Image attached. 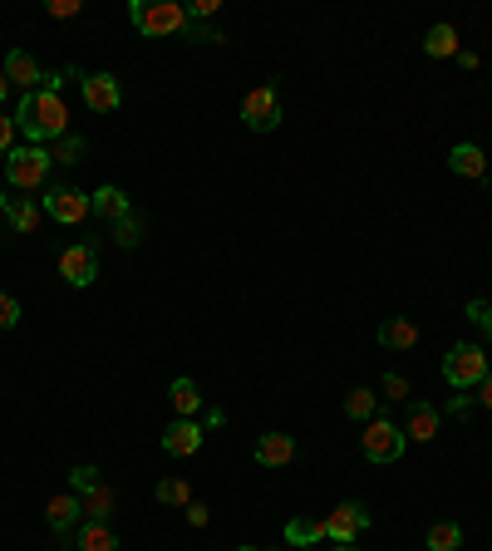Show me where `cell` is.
<instances>
[{"label":"cell","instance_id":"obj_1","mask_svg":"<svg viewBox=\"0 0 492 551\" xmlns=\"http://www.w3.org/2000/svg\"><path fill=\"white\" fill-rule=\"evenodd\" d=\"M15 128H20L35 148L64 138V133H69V104L60 99V89H35V94H25L20 109H15Z\"/></svg>","mask_w":492,"mask_h":551},{"label":"cell","instance_id":"obj_2","mask_svg":"<svg viewBox=\"0 0 492 551\" xmlns=\"http://www.w3.org/2000/svg\"><path fill=\"white\" fill-rule=\"evenodd\" d=\"M128 20L148 40H168V35H183L187 30V10L178 0H133L128 5Z\"/></svg>","mask_w":492,"mask_h":551},{"label":"cell","instance_id":"obj_3","mask_svg":"<svg viewBox=\"0 0 492 551\" xmlns=\"http://www.w3.org/2000/svg\"><path fill=\"white\" fill-rule=\"evenodd\" d=\"M50 148H35V143H25V148H10L5 153V178L10 187H20V192H35V187L50 178Z\"/></svg>","mask_w":492,"mask_h":551},{"label":"cell","instance_id":"obj_4","mask_svg":"<svg viewBox=\"0 0 492 551\" xmlns=\"http://www.w3.org/2000/svg\"><path fill=\"white\" fill-rule=\"evenodd\" d=\"M443 379H448L453 389H478V384L488 379V355H483V345H473V340L453 345V350L443 355Z\"/></svg>","mask_w":492,"mask_h":551},{"label":"cell","instance_id":"obj_5","mask_svg":"<svg viewBox=\"0 0 492 551\" xmlns=\"http://www.w3.org/2000/svg\"><path fill=\"white\" fill-rule=\"evenodd\" d=\"M404 429L394 419H369L365 433H360V448H365L369 463H399L404 458Z\"/></svg>","mask_w":492,"mask_h":551},{"label":"cell","instance_id":"obj_6","mask_svg":"<svg viewBox=\"0 0 492 551\" xmlns=\"http://www.w3.org/2000/svg\"><path fill=\"white\" fill-rule=\"evenodd\" d=\"M281 89L276 84H256V89H246L242 99V123L251 128V133H271L276 123H281Z\"/></svg>","mask_w":492,"mask_h":551},{"label":"cell","instance_id":"obj_7","mask_svg":"<svg viewBox=\"0 0 492 551\" xmlns=\"http://www.w3.org/2000/svg\"><path fill=\"white\" fill-rule=\"evenodd\" d=\"M320 527H325V542L350 547V542H355V537L369 527V507H365V502H340L335 512H325V517H320Z\"/></svg>","mask_w":492,"mask_h":551},{"label":"cell","instance_id":"obj_8","mask_svg":"<svg viewBox=\"0 0 492 551\" xmlns=\"http://www.w3.org/2000/svg\"><path fill=\"white\" fill-rule=\"evenodd\" d=\"M40 207H45L55 222H64V227H79V222L94 212L89 192H79V187H50V192L40 197Z\"/></svg>","mask_w":492,"mask_h":551},{"label":"cell","instance_id":"obj_9","mask_svg":"<svg viewBox=\"0 0 492 551\" xmlns=\"http://www.w3.org/2000/svg\"><path fill=\"white\" fill-rule=\"evenodd\" d=\"M60 276L74 286V291L94 286V276H99V256H94V246H89V242L64 246V251H60Z\"/></svg>","mask_w":492,"mask_h":551},{"label":"cell","instance_id":"obj_10","mask_svg":"<svg viewBox=\"0 0 492 551\" xmlns=\"http://www.w3.org/2000/svg\"><path fill=\"white\" fill-rule=\"evenodd\" d=\"M84 104L94 109V114H119V104H123V89H119V79L114 74H84Z\"/></svg>","mask_w":492,"mask_h":551},{"label":"cell","instance_id":"obj_11","mask_svg":"<svg viewBox=\"0 0 492 551\" xmlns=\"http://www.w3.org/2000/svg\"><path fill=\"white\" fill-rule=\"evenodd\" d=\"M251 458H256L261 468H286V463L296 458V438H291V433H261L256 448H251Z\"/></svg>","mask_w":492,"mask_h":551},{"label":"cell","instance_id":"obj_12","mask_svg":"<svg viewBox=\"0 0 492 551\" xmlns=\"http://www.w3.org/2000/svg\"><path fill=\"white\" fill-rule=\"evenodd\" d=\"M0 69H5V79H10L15 89H25V94H35V89H40V84L50 79V74H45L40 64L30 60L25 50H10V55H5V64H0Z\"/></svg>","mask_w":492,"mask_h":551},{"label":"cell","instance_id":"obj_13","mask_svg":"<svg viewBox=\"0 0 492 551\" xmlns=\"http://www.w3.org/2000/svg\"><path fill=\"white\" fill-rule=\"evenodd\" d=\"M202 424H192V419H178V424H168L163 433V453H173V458H192L197 448H202Z\"/></svg>","mask_w":492,"mask_h":551},{"label":"cell","instance_id":"obj_14","mask_svg":"<svg viewBox=\"0 0 492 551\" xmlns=\"http://www.w3.org/2000/svg\"><path fill=\"white\" fill-rule=\"evenodd\" d=\"M438 409L433 404H424V399H414L409 404V424H404V438H414V443H433L438 438Z\"/></svg>","mask_w":492,"mask_h":551},{"label":"cell","instance_id":"obj_15","mask_svg":"<svg viewBox=\"0 0 492 551\" xmlns=\"http://www.w3.org/2000/svg\"><path fill=\"white\" fill-rule=\"evenodd\" d=\"M5 217H10V232L35 237V232H40V222H45V207H40L35 197H15V202L5 207Z\"/></svg>","mask_w":492,"mask_h":551},{"label":"cell","instance_id":"obj_16","mask_svg":"<svg viewBox=\"0 0 492 551\" xmlns=\"http://www.w3.org/2000/svg\"><path fill=\"white\" fill-rule=\"evenodd\" d=\"M79 517H84V507H79V492H60V497H50V507H45V522H50V532H69Z\"/></svg>","mask_w":492,"mask_h":551},{"label":"cell","instance_id":"obj_17","mask_svg":"<svg viewBox=\"0 0 492 551\" xmlns=\"http://www.w3.org/2000/svg\"><path fill=\"white\" fill-rule=\"evenodd\" d=\"M448 168H453L458 178H483V173H488V158H483L478 143H458V148L448 153Z\"/></svg>","mask_w":492,"mask_h":551},{"label":"cell","instance_id":"obj_18","mask_svg":"<svg viewBox=\"0 0 492 551\" xmlns=\"http://www.w3.org/2000/svg\"><path fill=\"white\" fill-rule=\"evenodd\" d=\"M79 507H84V522H109V512H114V488L99 478L89 492H79Z\"/></svg>","mask_w":492,"mask_h":551},{"label":"cell","instance_id":"obj_19","mask_svg":"<svg viewBox=\"0 0 492 551\" xmlns=\"http://www.w3.org/2000/svg\"><path fill=\"white\" fill-rule=\"evenodd\" d=\"M74 547L79 551H119V532H114L109 522H84L79 537H74Z\"/></svg>","mask_w":492,"mask_h":551},{"label":"cell","instance_id":"obj_20","mask_svg":"<svg viewBox=\"0 0 492 551\" xmlns=\"http://www.w3.org/2000/svg\"><path fill=\"white\" fill-rule=\"evenodd\" d=\"M379 345L384 350H414L419 345V325L414 320H384L379 325Z\"/></svg>","mask_w":492,"mask_h":551},{"label":"cell","instance_id":"obj_21","mask_svg":"<svg viewBox=\"0 0 492 551\" xmlns=\"http://www.w3.org/2000/svg\"><path fill=\"white\" fill-rule=\"evenodd\" d=\"M89 202H94V212H99V217H109V222H123V217H128V192H123V187H114V183L99 187Z\"/></svg>","mask_w":492,"mask_h":551},{"label":"cell","instance_id":"obj_22","mask_svg":"<svg viewBox=\"0 0 492 551\" xmlns=\"http://www.w3.org/2000/svg\"><path fill=\"white\" fill-rule=\"evenodd\" d=\"M424 55H433V60L458 55V30H453V25H433L429 35H424Z\"/></svg>","mask_w":492,"mask_h":551},{"label":"cell","instance_id":"obj_23","mask_svg":"<svg viewBox=\"0 0 492 551\" xmlns=\"http://www.w3.org/2000/svg\"><path fill=\"white\" fill-rule=\"evenodd\" d=\"M286 542H291V547H315V542H325L320 517H296V522H286Z\"/></svg>","mask_w":492,"mask_h":551},{"label":"cell","instance_id":"obj_24","mask_svg":"<svg viewBox=\"0 0 492 551\" xmlns=\"http://www.w3.org/2000/svg\"><path fill=\"white\" fill-rule=\"evenodd\" d=\"M173 409H178V419H192L197 409H202V389L192 384V379H173Z\"/></svg>","mask_w":492,"mask_h":551},{"label":"cell","instance_id":"obj_25","mask_svg":"<svg viewBox=\"0 0 492 551\" xmlns=\"http://www.w3.org/2000/svg\"><path fill=\"white\" fill-rule=\"evenodd\" d=\"M84 153H89V143H84L79 133H64V138H55V143H50V163H64V168H74Z\"/></svg>","mask_w":492,"mask_h":551},{"label":"cell","instance_id":"obj_26","mask_svg":"<svg viewBox=\"0 0 492 551\" xmlns=\"http://www.w3.org/2000/svg\"><path fill=\"white\" fill-rule=\"evenodd\" d=\"M458 547H463V527H458V522H433L429 551H458Z\"/></svg>","mask_w":492,"mask_h":551},{"label":"cell","instance_id":"obj_27","mask_svg":"<svg viewBox=\"0 0 492 551\" xmlns=\"http://www.w3.org/2000/svg\"><path fill=\"white\" fill-rule=\"evenodd\" d=\"M374 404H379V399H374L369 389H350V394H345V414H350L355 424H369V419H379V414H374Z\"/></svg>","mask_w":492,"mask_h":551},{"label":"cell","instance_id":"obj_28","mask_svg":"<svg viewBox=\"0 0 492 551\" xmlns=\"http://www.w3.org/2000/svg\"><path fill=\"white\" fill-rule=\"evenodd\" d=\"M153 497H158L163 507H187V502H192V488H187L183 478H163V483L153 488Z\"/></svg>","mask_w":492,"mask_h":551},{"label":"cell","instance_id":"obj_29","mask_svg":"<svg viewBox=\"0 0 492 551\" xmlns=\"http://www.w3.org/2000/svg\"><path fill=\"white\" fill-rule=\"evenodd\" d=\"M94 483H99V468H89V463L69 468V492H89Z\"/></svg>","mask_w":492,"mask_h":551},{"label":"cell","instance_id":"obj_30","mask_svg":"<svg viewBox=\"0 0 492 551\" xmlns=\"http://www.w3.org/2000/svg\"><path fill=\"white\" fill-rule=\"evenodd\" d=\"M114 242H119V246H138V217H133V212H128L123 222H114Z\"/></svg>","mask_w":492,"mask_h":551},{"label":"cell","instance_id":"obj_31","mask_svg":"<svg viewBox=\"0 0 492 551\" xmlns=\"http://www.w3.org/2000/svg\"><path fill=\"white\" fill-rule=\"evenodd\" d=\"M379 389H384L389 399H399V404L409 399V379H404V374H384V379H379Z\"/></svg>","mask_w":492,"mask_h":551},{"label":"cell","instance_id":"obj_32","mask_svg":"<svg viewBox=\"0 0 492 551\" xmlns=\"http://www.w3.org/2000/svg\"><path fill=\"white\" fill-rule=\"evenodd\" d=\"M468 320H473V325H483V335L492 340V306H488V301H468Z\"/></svg>","mask_w":492,"mask_h":551},{"label":"cell","instance_id":"obj_33","mask_svg":"<svg viewBox=\"0 0 492 551\" xmlns=\"http://www.w3.org/2000/svg\"><path fill=\"white\" fill-rule=\"evenodd\" d=\"M183 40H192V45H212V40H222V35H217V30H207L202 20H187Z\"/></svg>","mask_w":492,"mask_h":551},{"label":"cell","instance_id":"obj_34","mask_svg":"<svg viewBox=\"0 0 492 551\" xmlns=\"http://www.w3.org/2000/svg\"><path fill=\"white\" fill-rule=\"evenodd\" d=\"M15 320H20V301L0 291V330H15Z\"/></svg>","mask_w":492,"mask_h":551},{"label":"cell","instance_id":"obj_35","mask_svg":"<svg viewBox=\"0 0 492 551\" xmlns=\"http://www.w3.org/2000/svg\"><path fill=\"white\" fill-rule=\"evenodd\" d=\"M15 133H20L15 119H10V114H0V153H10V148H15Z\"/></svg>","mask_w":492,"mask_h":551},{"label":"cell","instance_id":"obj_36","mask_svg":"<svg viewBox=\"0 0 492 551\" xmlns=\"http://www.w3.org/2000/svg\"><path fill=\"white\" fill-rule=\"evenodd\" d=\"M187 522H192V527H207V522H212V507H207V502H187Z\"/></svg>","mask_w":492,"mask_h":551},{"label":"cell","instance_id":"obj_37","mask_svg":"<svg viewBox=\"0 0 492 551\" xmlns=\"http://www.w3.org/2000/svg\"><path fill=\"white\" fill-rule=\"evenodd\" d=\"M50 15H55V20H69V15H79V0H55V5H50Z\"/></svg>","mask_w":492,"mask_h":551},{"label":"cell","instance_id":"obj_38","mask_svg":"<svg viewBox=\"0 0 492 551\" xmlns=\"http://www.w3.org/2000/svg\"><path fill=\"white\" fill-rule=\"evenodd\" d=\"M478 404H483V409H492V374L478 384Z\"/></svg>","mask_w":492,"mask_h":551},{"label":"cell","instance_id":"obj_39","mask_svg":"<svg viewBox=\"0 0 492 551\" xmlns=\"http://www.w3.org/2000/svg\"><path fill=\"white\" fill-rule=\"evenodd\" d=\"M458 64H463V69H478V64H483V60H478L473 50H458Z\"/></svg>","mask_w":492,"mask_h":551},{"label":"cell","instance_id":"obj_40","mask_svg":"<svg viewBox=\"0 0 492 551\" xmlns=\"http://www.w3.org/2000/svg\"><path fill=\"white\" fill-rule=\"evenodd\" d=\"M5 94H10V79H5V69H0V104H5Z\"/></svg>","mask_w":492,"mask_h":551},{"label":"cell","instance_id":"obj_41","mask_svg":"<svg viewBox=\"0 0 492 551\" xmlns=\"http://www.w3.org/2000/svg\"><path fill=\"white\" fill-rule=\"evenodd\" d=\"M5 207H10V197H0V217H5Z\"/></svg>","mask_w":492,"mask_h":551},{"label":"cell","instance_id":"obj_42","mask_svg":"<svg viewBox=\"0 0 492 551\" xmlns=\"http://www.w3.org/2000/svg\"><path fill=\"white\" fill-rule=\"evenodd\" d=\"M335 551H355V542H350V547H335Z\"/></svg>","mask_w":492,"mask_h":551},{"label":"cell","instance_id":"obj_43","mask_svg":"<svg viewBox=\"0 0 492 551\" xmlns=\"http://www.w3.org/2000/svg\"><path fill=\"white\" fill-rule=\"evenodd\" d=\"M237 551H261V547H237Z\"/></svg>","mask_w":492,"mask_h":551}]
</instances>
